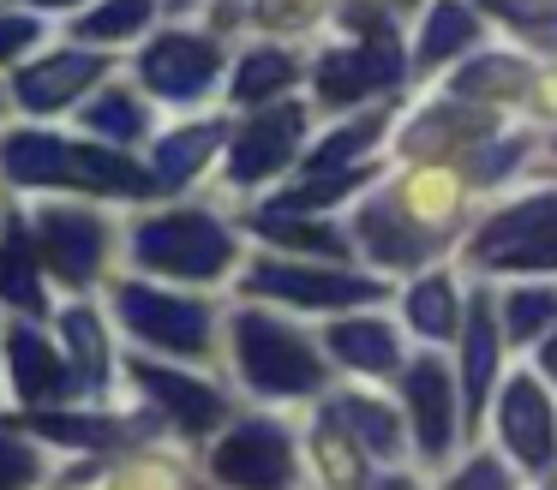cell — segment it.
I'll return each mask as SVG.
<instances>
[{
	"instance_id": "cell-9",
	"label": "cell",
	"mask_w": 557,
	"mask_h": 490,
	"mask_svg": "<svg viewBox=\"0 0 557 490\" xmlns=\"http://www.w3.org/2000/svg\"><path fill=\"white\" fill-rule=\"evenodd\" d=\"M497 442L521 473H552L557 466V401L540 370H516L497 389Z\"/></svg>"
},
{
	"instance_id": "cell-44",
	"label": "cell",
	"mask_w": 557,
	"mask_h": 490,
	"mask_svg": "<svg viewBox=\"0 0 557 490\" xmlns=\"http://www.w3.org/2000/svg\"><path fill=\"white\" fill-rule=\"evenodd\" d=\"M366 490H372V485H366ZM377 490H425V485H420V478H408V473H389V478H377Z\"/></svg>"
},
{
	"instance_id": "cell-40",
	"label": "cell",
	"mask_w": 557,
	"mask_h": 490,
	"mask_svg": "<svg viewBox=\"0 0 557 490\" xmlns=\"http://www.w3.org/2000/svg\"><path fill=\"white\" fill-rule=\"evenodd\" d=\"M485 269H504V275H533V269H557V227L540 239H521V246H509L504 257H492Z\"/></svg>"
},
{
	"instance_id": "cell-4",
	"label": "cell",
	"mask_w": 557,
	"mask_h": 490,
	"mask_svg": "<svg viewBox=\"0 0 557 490\" xmlns=\"http://www.w3.org/2000/svg\"><path fill=\"white\" fill-rule=\"evenodd\" d=\"M114 317L145 353L210 359L216 347V305L205 293H174L157 281H114Z\"/></svg>"
},
{
	"instance_id": "cell-49",
	"label": "cell",
	"mask_w": 557,
	"mask_h": 490,
	"mask_svg": "<svg viewBox=\"0 0 557 490\" xmlns=\"http://www.w3.org/2000/svg\"><path fill=\"white\" fill-rule=\"evenodd\" d=\"M552 490H557V485H552Z\"/></svg>"
},
{
	"instance_id": "cell-10",
	"label": "cell",
	"mask_w": 557,
	"mask_h": 490,
	"mask_svg": "<svg viewBox=\"0 0 557 490\" xmlns=\"http://www.w3.org/2000/svg\"><path fill=\"white\" fill-rule=\"evenodd\" d=\"M114 72V54H97L90 42H73V48H49V54L25 60L13 72V102L25 108L30 120H49V114H66L78 108L102 78Z\"/></svg>"
},
{
	"instance_id": "cell-26",
	"label": "cell",
	"mask_w": 557,
	"mask_h": 490,
	"mask_svg": "<svg viewBox=\"0 0 557 490\" xmlns=\"http://www.w3.org/2000/svg\"><path fill=\"white\" fill-rule=\"evenodd\" d=\"M222 143H228V126H222V120H186V126H174L157 138L150 174H157V186H186V179L205 174Z\"/></svg>"
},
{
	"instance_id": "cell-39",
	"label": "cell",
	"mask_w": 557,
	"mask_h": 490,
	"mask_svg": "<svg viewBox=\"0 0 557 490\" xmlns=\"http://www.w3.org/2000/svg\"><path fill=\"white\" fill-rule=\"evenodd\" d=\"M444 490H521V485H516V466H509L504 454L473 449L468 461H461L456 473L444 478Z\"/></svg>"
},
{
	"instance_id": "cell-13",
	"label": "cell",
	"mask_w": 557,
	"mask_h": 490,
	"mask_svg": "<svg viewBox=\"0 0 557 490\" xmlns=\"http://www.w3.org/2000/svg\"><path fill=\"white\" fill-rule=\"evenodd\" d=\"M126 377H133V389L145 394L174 430H186V442H205L210 430L228 418V394H222L216 382H205V377H186L181 365H162V359H150V353H133L126 359Z\"/></svg>"
},
{
	"instance_id": "cell-12",
	"label": "cell",
	"mask_w": 557,
	"mask_h": 490,
	"mask_svg": "<svg viewBox=\"0 0 557 490\" xmlns=\"http://www.w3.org/2000/svg\"><path fill=\"white\" fill-rule=\"evenodd\" d=\"M456 401H461V389H456V370L444 365V353H420L413 365H401L408 437L425 454V466H444L449 449H456V425H461Z\"/></svg>"
},
{
	"instance_id": "cell-32",
	"label": "cell",
	"mask_w": 557,
	"mask_h": 490,
	"mask_svg": "<svg viewBox=\"0 0 557 490\" xmlns=\"http://www.w3.org/2000/svg\"><path fill=\"white\" fill-rule=\"evenodd\" d=\"M372 179H377L372 162H360V167H330V174H312V179H300V186L276 191V203H270V210L324 215V210H336V203H348V191H366Z\"/></svg>"
},
{
	"instance_id": "cell-11",
	"label": "cell",
	"mask_w": 557,
	"mask_h": 490,
	"mask_svg": "<svg viewBox=\"0 0 557 490\" xmlns=\"http://www.w3.org/2000/svg\"><path fill=\"white\" fill-rule=\"evenodd\" d=\"M300 143H306V102L246 108V120L228 138V179L234 186H264L300 155Z\"/></svg>"
},
{
	"instance_id": "cell-45",
	"label": "cell",
	"mask_w": 557,
	"mask_h": 490,
	"mask_svg": "<svg viewBox=\"0 0 557 490\" xmlns=\"http://www.w3.org/2000/svg\"><path fill=\"white\" fill-rule=\"evenodd\" d=\"M540 108H545V114H557V72H545V78H540Z\"/></svg>"
},
{
	"instance_id": "cell-46",
	"label": "cell",
	"mask_w": 557,
	"mask_h": 490,
	"mask_svg": "<svg viewBox=\"0 0 557 490\" xmlns=\"http://www.w3.org/2000/svg\"><path fill=\"white\" fill-rule=\"evenodd\" d=\"M18 7H37V12H73V7H85V0H18Z\"/></svg>"
},
{
	"instance_id": "cell-14",
	"label": "cell",
	"mask_w": 557,
	"mask_h": 490,
	"mask_svg": "<svg viewBox=\"0 0 557 490\" xmlns=\"http://www.w3.org/2000/svg\"><path fill=\"white\" fill-rule=\"evenodd\" d=\"M396 78H401L396 42H336L312 66L318 108H330V114H348L354 102H366L372 90H389Z\"/></svg>"
},
{
	"instance_id": "cell-37",
	"label": "cell",
	"mask_w": 557,
	"mask_h": 490,
	"mask_svg": "<svg viewBox=\"0 0 557 490\" xmlns=\"http://www.w3.org/2000/svg\"><path fill=\"white\" fill-rule=\"evenodd\" d=\"M480 131H485V120H473V102H461V96H456V102H437L432 114L413 120L408 150H420V155H425V150H444L449 138H461V143L473 150V138H480Z\"/></svg>"
},
{
	"instance_id": "cell-5",
	"label": "cell",
	"mask_w": 557,
	"mask_h": 490,
	"mask_svg": "<svg viewBox=\"0 0 557 490\" xmlns=\"http://www.w3.org/2000/svg\"><path fill=\"white\" fill-rule=\"evenodd\" d=\"M210 478L222 490H300V442L276 413H246L216 437Z\"/></svg>"
},
{
	"instance_id": "cell-22",
	"label": "cell",
	"mask_w": 557,
	"mask_h": 490,
	"mask_svg": "<svg viewBox=\"0 0 557 490\" xmlns=\"http://www.w3.org/2000/svg\"><path fill=\"white\" fill-rule=\"evenodd\" d=\"M324 347H330V359H342V365L360 370V377H389V370H401V335H396V323H384V317H330Z\"/></svg>"
},
{
	"instance_id": "cell-48",
	"label": "cell",
	"mask_w": 557,
	"mask_h": 490,
	"mask_svg": "<svg viewBox=\"0 0 557 490\" xmlns=\"http://www.w3.org/2000/svg\"><path fill=\"white\" fill-rule=\"evenodd\" d=\"M0 108H7V90H0Z\"/></svg>"
},
{
	"instance_id": "cell-34",
	"label": "cell",
	"mask_w": 557,
	"mask_h": 490,
	"mask_svg": "<svg viewBox=\"0 0 557 490\" xmlns=\"http://www.w3.org/2000/svg\"><path fill=\"white\" fill-rule=\"evenodd\" d=\"M85 131L102 143H138L150 138V102L138 90H97V102H85Z\"/></svg>"
},
{
	"instance_id": "cell-3",
	"label": "cell",
	"mask_w": 557,
	"mask_h": 490,
	"mask_svg": "<svg viewBox=\"0 0 557 490\" xmlns=\"http://www.w3.org/2000/svg\"><path fill=\"white\" fill-rule=\"evenodd\" d=\"M126 251L145 275H169V281H193L210 287L240 263V234L210 210H157L138 215L126 227Z\"/></svg>"
},
{
	"instance_id": "cell-47",
	"label": "cell",
	"mask_w": 557,
	"mask_h": 490,
	"mask_svg": "<svg viewBox=\"0 0 557 490\" xmlns=\"http://www.w3.org/2000/svg\"><path fill=\"white\" fill-rule=\"evenodd\" d=\"M384 7H389V12H413L420 0H384Z\"/></svg>"
},
{
	"instance_id": "cell-33",
	"label": "cell",
	"mask_w": 557,
	"mask_h": 490,
	"mask_svg": "<svg viewBox=\"0 0 557 490\" xmlns=\"http://www.w3.org/2000/svg\"><path fill=\"white\" fill-rule=\"evenodd\" d=\"M384 126H389V108L342 120L336 131H324V138H318L312 150H306V167H312V174H330V167H360V155H366V150H377Z\"/></svg>"
},
{
	"instance_id": "cell-20",
	"label": "cell",
	"mask_w": 557,
	"mask_h": 490,
	"mask_svg": "<svg viewBox=\"0 0 557 490\" xmlns=\"http://www.w3.org/2000/svg\"><path fill=\"white\" fill-rule=\"evenodd\" d=\"M306 454H312V473H318L324 490H366V478H372V454H366L360 437L342 425L336 406H324V413L312 418V430H306Z\"/></svg>"
},
{
	"instance_id": "cell-23",
	"label": "cell",
	"mask_w": 557,
	"mask_h": 490,
	"mask_svg": "<svg viewBox=\"0 0 557 490\" xmlns=\"http://www.w3.org/2000/svg\"><path fill=\"white\" fill-rule=\"evenodd\" d=\"M552 227H557V191H533V198H516V203H504V210L485 215L480 234H473V246H468V257L485 269V263L504 257L509 246L540 239V234H552Z\"/></svg>"
},
{
	"instance_id": "cell-29",
	"label": "cell",
	"mask_w": 557,
	"mask_h": 490,
	"mask_svg": "<svg viewBox=\"0 0 557 490\" xmlns=\"http://www.w3.org/2000/svg\"><path fill=\"white\" fill-rule=\"evenodd\" d=\"M252 234L258 239H270V246H282V251H300V257H348L354 251V234H342V227H330V222H312V215H288V210H258L252 215Z\"/></svg>"
},
{
	"instance_id": "cell-24",
	"label": "cell",
	"mask_w": 557,
	"mask_h": 490,
	"mask_svg": "<svg viewBox=\"0 0 557 490\" xmlns=\"http://www.w3.org/2000/svg\"><path fill=\"white\" fill-rule=\"evenodd\" d=\"M30 430L42 442H66V449L102 454V449H126V442H150L157 418H85V413H61V406H37Z\"/></svg>"
},
{
	"instance_id": "cell-7",
	"label": "cell",
	"mask_w": 557,
	"mask_h": 490,
	"mask_svg": "<svg viewBox=\"0 0 557 490\" xmlns=\"http://www.w3.org/2000/svg\"><path fill=\"white\" fill-rule=\"evenodd\" d=\"M246 293L252 299H282L300 311H360L384 293V281L354 269H330V263H282V257H258L246 269Z\"/></svg>"
},
{
	"instance_id": "cell-21",
	"label": "cell",
	"mask_w": 557,
	"mask_h": 490,
	"mask_svg": "<svg viewBox=\"0 0 557 490\" xmlns=\"http://www.w3.org/2000/svg\"><path fill=\"white\" fill-rule=\"evenodd\" d=\"M401 317H408V329L420 335L425 347H444L461 335V317H468V305H461V287L449 269H420L408 281V293H401Z\"/></svg>"
},
{
	"instance_id": "cell-43",
	"label": "cell",
	"mask_w": 557,
	"mask_h": 490,
	"mask_svg": "<svg viewBox=\"0 0 557 490\" xmlns=\"http://www.w3.org/2000/svg\"><path fill=\"white\" fill-rule=\"evenodd\" d=\"M540 377H545V382H557V323H552V335L540 341Z\"/></svg>"
},
{
	"instance_id": "cell-38",
	"label": "cell",
	"mask_w": 557,
	"mask_h": 490,
	"mask_svg": "<svg viewBox=\"0 0 557 490\" xmlns=\"http://www.w3.org/2000/svg\"><path fill=\"white\" fill-rule=\"evenodd\" d=\"M49 461L30 437H18L13 425H0V490H37Z\"/></svg>"
},
{
	"instance_id": "cell-36",
	"label": "cell",
	"mask_w": 557,
	"mask_h": 490,
	"mask_svg": "<svg viewBox=\"0 0 557 490\" xmlns=\"http://www.w3.org/2000/svg\"><path fill=\"white\" fill-rule=\"evenodd\" d=\"M456 96L461 102H509V96H521L528 90V66H521L516 54H480V60H468V66L456 72Z\"/></svg>"
},
{
	"instance_id": "cell-31",
	"label": "cell",
	"mask_w": 557,
	"mask_h": 490,
	"mask_svg": "<svg viewBox=\"0 0 557 490\" xmlns=\"http://www.w3.org/2000/svg\"><path fill=\"white\" fill-rule=\"evenodd\" d=\"M557 323V281H521L497 299V329L509 347H540Z\"/></svg>"
},
{
	"instance_id": "cell-35",
	"label": "cell",
	"mask_w": 557,
	"mask_h": 490,
	"mask_svg": "<svg viewBox=\"0 0 557 490\" xmlns=\"http://www.w3.org/2000/svg\"><path fill=\"white\" fill-rule=\"evenodd\" d=\"M157 12H162V0H97L73 30H78V42H97V48L138 42V36L157 24Z\"/></svg>"
},
{
	"instance_id": "cell-8",
	"label": "cell",
	"mask_w": 557,
	"mask_h": 490,
	"mask_svg": "<svg viewBox=\"0 0 557 490\" xmlns=\"http://www.w3.org/2000/svg\"><path fill=\"white\" fill-rule=\"evenodd\" d=\"M216 78H222V48L205 30H162L138 54V84L157 102H174V108L205 102L216 90Z\"/></svg>"
},
{
	"instance_id": "cell-6",
	"label": "cell",
	"mask_w": 557,
	"mask_h": 490,
	"mask_svg": "<svg viewBox=\"0 0 557 490\" xmlns=\"http://www.w3.org/2000/svg\"><path fill=\"white\" fill-rule=\"evenodd\" d=\"M30 239H37L42 263H49L66 287H90V281H102V269L114 263L121 227L102 210H90V203H42V210L30 215Z\"/></svg>"
},
{
	"instance_id": "cell-25",
	"label": "cell",
	"mask_w": 557,
	"mask_h": 490,
	"mask_svg": "<svg viewBox=\"0 0 557 490\" xmlns=\"http://www.w3.org/2000/svg\"><path fill=\"white\" fill-rule=\"evenodd\" d=\"M300 78H306V60L294 54V48L258 42V48H246V54L234 60V72H228V108H264Z\"/></svg>"
},
{
	"instance_id": "cell-2",
	"label": "cell",
	"mask_w": 557,
	"mask_h": 490,
	"mask_svg": "<svg viewBox=\"0 0 557 490\" xmlns=\"http://www.w3.org/2000/svg\"><path fill=\"white\" fill-rule=\"evenodd\" d=\"M228 359L240 370L246 394L258 401H312L330 389L324 347L300 323L276 317L264 305H234L228 317Z\"/></svg>"
},
{
	"instance_id": "cell-27",
	"label": "cell",
	"mask_w": 557,
	"mask_h": 490,
	"mask_svg": "<svg viewBox=\"0 0 557 490\" xmlns=\"http://www.w3.org/2000/svg\"><path fill=\"white\" fill-rule=\"evenodd\" d=\"M61 353H66V365H73L78 389L109 394V382H114L109 323H102L90 305H66V311H61Z\"/></svg>"
},
{
	"instance_id": "cell-42",
	"label": "cell",
	"mask_w": 557,
	"mask_h": 490,
	"mask_svg": "<svg viewBox=\"0 0 557 490\" xmlns=\"http://www.w3.org/2000/svg\"><path fill=\"white\" fill-rule=\"evenodd\" d=\"M114 490H186V485H181V473H174V466L145 461V466H126V473L114 478Z\"/></svg>"
},
{
	"instance_id": "cell-16",
	"label": "cell",
	"mask_w": 557,
	"mask_h": 490,
	"mask_svg": "<svg viewBox=\"0 0 557 490\" xmlns=\"http://www.w3.org/2000/svg\"><path fill=\"white\" fill-rule=\"evenodd\" d=\"M497 347H504V329H497V305H492V293H473L468 317H461V370H456L461 418H468V430H480L485 406H492Z\"/></svg>"
},
{
	"instance_id": "cell-18",
	"label": "cell",
	"mask_w": 557,
	"mask_h": 490,
	"mask_svg": "<svg viewBox=\"0 0 557 490\" xmlns=\"http://www.w3.org/2000/svg\"><path fill=\"white\" fill-rule=\"evenodd\" d=\"M0 305L18 317H49V287H42V251L30 239V222L7 215L0 222Z\"/></svg>"
},
{
	"instance_id": "cell-30",
	"label": "cell",
	"mask_w": 557,
	"mask_h": 490,
	"mask_svg": "<svg viewBox=\"0 0 557 490\" xmlns=\"http://www.w3.org/2000/svg\"><path fill=\"white\" fill-rule=\"evenodd\" d=\"M342 413V425L360 437V449L366 454H377V461H401V449H408V425H401V413L396 406H384L377 394H366V389H342L336 401H330Z\"/></svg>"
},
{
	"instance_id": "cell-28",
	"label": "cell",
	"mask_w": 557,
	"mask_h": 490,
	"mask_svg": "<svg viewBox=\"0 0 557 490\" xmlns=\"http://www.w3.org/2000/svg\"><path fill=\"white\" fill-rule=\"evenodd\" d=\"M480 42V12L468 0H432L425 7V24H420V42H413V66L420 72H437L444 60H456L461 48Z\"/></svg>"
},
{
	"instance_id": "cell-15",
	"label": "cell",
	"mask_w": 557,
	"mask_h": 490,
	"mask_svg": "<svg viewBox=\"0 0 557 490\" xmlns=\"http://www.w3.org/2000/svg\"><path fill=\"white\" fill-rule=\"evenodd\" d=\"M7 377H13V394L25 406H66L73 394H85L73 365H66V353L30 317L7 323Z\"/></svg>"
},
{
	"instance_id": "cell-1",
	"label": "cell",
	"mask_w": 557,
	"mask_h": 490,
	"mask_svg": "<svg viewBox=\"0 0 557 490\" xmlns=\"http://www.w3.org/2000/svg\"><path fill=\"white\" fill-rule=\"evenodd\" d=\"M0 174L13 186L85 191V198H157V174H145L133 155L61 138V131H42V126L0 131Z\"/></svg>"
},
{
	"instance_id": "cell-41",
	"label": "cell",
	"mask_w": 557,
	"mask_h": 490,
	"mask_svg": "<svg viewBox=\"0 0 557 490\" xmlns=\"http://www.w3.org/2000/svg\"><path fill=\"white\" fill-rule=\"evenodd\" d=\"M42 36V24L30 12H0V66H13L18 54H30Z\"/></svg>"
},
{
	"instance_id": "cell-19",
	"label": "cell",
	"mask_w": 557,
	"mask_h": 490,
	"mask_svg": "<svg viewBox=\"0 0 557 490\" xmlns=\"http://www.w3.org/2000/svg\"><path fill=\"white\" fill-rule=\"evenodd\" d=\"M354 246L372 251L377 269H420L425 257H432V239L413 234L408 222H401V210L389 198H366L360 215H354Z\"/></svg>"
},
{
	"instance_id": "cell-17",
	"label": "cell",
	"mask_w": 557,
	"mask_h": 490,
	"mask_svg": "<svg viewBox=\"0 0 557 490\" xmlns=\"http://www.w3.org/2000/svg\"><path fill=\"white\" fill-rule=\"evenodd\" d=\"M461 174L456 167H413L408 179H401L396 191H384L389 203L401 210V222L413 227V234H425V239H444L449 227L461 222V210H468V198H461Z\"/></svg>"
}]
</instances>
